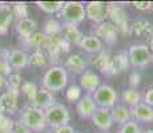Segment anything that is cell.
I'll return each instance as SVG.
<instances>
[{"label": "cell", "mask_w": 153, "mask_h": 133, "mask_svg": "<svg viewBox=\"0 0 153 133\" xmlns=\"http://www.w3.org/2000/svg\"><path fill=\"white\" fill-rule=\"evenodd\" d=\"M67 84H68V73L65 68L61 65H52L43 77V88L52 93L63 91Z\"/></svg>", "instance_id": "cell-1"}, {"label": "cell", "mask_w": 153, "mask_h": 133, "mask_svg": "<svg viewBox=\"0 0 153 133\" xmlns=\"http://www.w3.org/2000/svg\"><path fill=\"white\" fill-rule=\"evenodd\" d=\"M59 16L64 20V24L79 25L87 19V16H85V5H83L80 1L64 3L63 8L59 12Z\"/></svg>", "instance_id": "cell-2"}, {"label": "cell", "mask_w": 153, "mask_h": 133, "mask_svg": "<svg viewBox=\"0 0 153 133\" xmlns=\"http://www.w3.org/2000/svg\"><path fill=\"white\" fill-rule=\"evenodd\" d=\"M22 121L28 126L29 131L33 132H42L48 126L44 111L33 105H29L24 109V112L22 114Z\"/></svg>", "instance_id": "cell-3"}, {"label": "cell", "mask_w": 153, "mask_h": 133, "mask_svg": "<svg viewBox=\"0 0 153 133\" xmlns=\"http://www.w3.org/2000/svg\"><path fill=\"white\" fill-rule=\"evenodd\" d=\"M44 113H45L47 125L53 129L68 125L71 120V114L67 106H64L63 104H57V103L55 105H52L51 108H48L47 111H44Z\"/></svg>", "instance_id": "cell-4"}, {"label": "cell", "mask_w": 153, "mask_h": 133, "mask_svg": "<svg viewBox=\"0 0 153 133\" xmlns=\"http://www.w3.org/2000/svg\"><path fill=\"white\" fill-rule=\"evenodd\" d=\"M108 17H109V22L117 28V31L121 32L123 35H129L132 32L128 15L123 7L109 3L108 4Z\"/></svg>", "instance_id": "cell-5"}, {"label": "cell", "mask_w": 153, "mask_h": 133, "mask_svg": "<svg viewBox=\"0 0 153 133\" xmlns=\"http://www.w3.org/2000/svg\"><path fill=\"white\" fill-rule=\"evenodd\" d=\"M128 57L131 65L136 68H144L151 63L152 52L145 44H133L128 49Z\"/></svg>", "instance_id": "cell-6"}, {"label": "cell", "mask_w": 153, "mask_h": 133, "mask_svg": "<svg viewBox=\"0 0 153 133\" xmlns=\"http://www.w3.org/2000/svg\"><path fill=\"white\" fill-rule=\"evenodd\" d=\"M93 100H95L97 108H105L112 109L117 103V92L109 85L100 84V87L93 92Z\"/></svg>", "instance_id": "cell-7"}, {"label": "cell", "mask_w": 153, "mask_h": 133, "mask_svg": "<svg viewBox=\"0 0 153 133\" xmlns=\"http://www.w3.org/2000/svg\"><path fill=\"white\" fill-rule=\"evenodd\" d=\"M85 16L96 24H101L108 17V4L102 1H89L85 5Z\"/></svg>", "instance_id": "cell-8"}, {"label": "cell", "mask_w": 153, "mask_h": 133, "mask_svg": "<svg viewBox=\"0 0 153 133\" xmlns=\"http://www.w3.org/2000/svg\"><path fill=\"white\" fill-rule=\"evenodd\" d=\"M20 91L7 89L0 96V112L7 116H12L17 112V99Z\"/></svg>", "instance_id": "cell-9"}, {"label": "cell", "mask_w": 153, "mask_h": 133, "mask_svg": "<svg viewBox=\"0 0 153 133\" xmlns=\"http://www.w3.org/2000/svg\"><path fill=\"white\" fill-rule=\"evenodd\" d=\"M131 63H129V57H128V52L121 51L119 53L111 57V64H109V69H108V76H116L120 73L125 72L129 68Z\"/></svg>", "instance_id": "cell-10"}, {"label": "cell", "mask_w": 153, "mask_h": 133, "mask_svg": "<svg viewBox=\"0 0 153 133\" xmlns=\"http://www.w3.org/2000/svg\"><path fill=\"white\" fill-rule=\"evenodd\" d=\"M95 36L99 37L101 41H105L108 44H114L117 41V36H119V31L117 28L112 24L111 22L105 20L104 23L99 24L95 29Z\"/></svg>", "instance_id": "cell-11"}, {"label": "cell", "mask_w": 153, "mask_h": 133, "mask_svg": "<svg viewBox=\"0 0 153 133\" xmlns=\"http://www.w3.org/2000/svg\"><path fill=\"white\" fill-rule=\"evenodd\" d=\"M44 52H45L48 60L52 64L57 65L59 60H60V55H61V49H60V36H51L47 37L45 44L43 45Z\"/></svg>", "instance_id": "cell-12"}, {"label": "cell", "mask_w": 153, "mask_h": 133, "mask_svg": "<svg viewBox=\"0 0 153 133\" xmlns=\"http://www.w3.org/2000/svg\"><path fill=\"white\" fill-rule=\"evenodd\" d=\"M92 123L97 126L101 131H108L112 128L113 125V121H112V116H111V109H105V108H97L93 112L92 117H91Z\"/></svg>", "instance_id": "cell-13"}, {"label": "cell", "mask_w": 153, "mask_h": 133, "mask_svg": "<svg viewBox=\"0 0 153 133\" xmlns=\"http://www.w3.org/2000/svg\"><path fill=\"white\" fill-rule=\"evenodd\" d=\"M96 109H97V105H96L95 100L91 94L83 96L76 104V111H77L79 116L83 117V119H91Z\"/></svg>", "instance_id": "cell-14"}, {"label": "cell", "mask_w": 153, "mask_h": 133, "mask_svg": "<svg viewBox=\"0 0 153 133\" xmlns=\"http://www.w3.org/2000/svg\"><path fill=\"white\" fill-rule=\"evenodd\" d=\"M131 29L136 36L144 39H153V25L145 19H136L132 22Z\"/></svg>", "instance_id": "cell-15"}, {"label": "cell", "mask_w": 153, "mask_h": 133, "mask_svg": "<svg viewBox=\"0 0 153 133\" xmlns=\"http://www.w3.org/2000/svg\"><path fill=\"white\" fill-rule=\"evenodd\" d=\"M55 96L52 92L47 91L45 88H39L37 91V94L35 97L32 105L36 106V108L42 109V111H47L48 108H51L52 105H55Z\"/></svg>", "instance_id": "cell-16"}, {"label": "cell", "mask_w": 153, "mask_h": 133, "mask_svg": "<svg viewBox=\"0 0 153 133\" xmlns=\"http://www.w3.org/2000/svg\"><path fill=\"white\" fill-rule=\"evenodd\" d=\"M132 119L133 121H141V123H153V108L144 103L131 109Z\"/></svg>", "instance_id": "cell-17"}, {"label": "cell", "mask_w": 153, "mask_h": 133, "mask_svg": "<svg viewBox=\"0 0 153 133\" xmlns=\"http://www.w3.org/2000/svg\"><path fill=\"white\" fill-rule=\"evenodd\" d=\"M100 87V77L97 73L92 72V71H85L81 73L80 77V88L88 91V92H95Z\"/></svg>", "instance_id": "cell-18"}, {"label": "cell", "mask_w": 153, "mask_h": 133, "mask_svg": "<svg viewBox=\"0 0 153 133\" xmlns=\"http://www.w3.org/2000/svg\"><path fill=\"white\" fill-rule=\"evenodd\" d=\"M8 63L12 69H23L28 65V55L22 49H12L8 55Z\"/></svg>", "instance_id": "cell-19"}, {"label": "cell", "mask_w": 153, "mask_h": 133, "mask_svg": "<svg viewBox=\"0 0 153 133\" xmlns=\"http://www.w3.org/2000/svg\"><path fill=\"white\" fill-rule=\"evenodd\" d=\"M65 69H69L73 73H84L85 68H87V61L79 53H73L69 55L68 59L65 60Z\"/></svg>", "instance_id": "cell-20"}, {"label": "cell", "mask_w": 153, "mask_h": 133, "mask_svg": "<svg viewBox=\"0 0 153 133\" xmlns=\"http://www.w3.org/2000/svg\"><path fill=\"white\" fill-rule=\"evenodd\" d=\"M111 116L113 123L123 125L132 120V112L131 108H128L126 105H114L111 109Z\"/></svg>", "instance_id": "cell-21"}, {"label": "cell", "mask_w": 153, "mask_h": 133, "mask_svg": "<svg viewBox=\"0 0 153 133\" xmlns=\"http://www.w3.org/2000/svg\"><path fill=\"white\" fill-rule=\"evenodd\" d=\"M79 47L85 52L96 55V53L102 51V41L99 37H96L95 35H88V36L83 37V40H81Z\"/></svg>", "instance_id": "cell-22"}, {"label": "cell", "mask_w": 153, "mask_h": 133, "mask_svg": "<svg viewBox=\"0 0 153 133\" xmlns=\"http://www.w3.org/2000/svg\"><path fill=\"white\" fill-rule=\"evenodd\" d=\"M36 28H37L36 20L31 19V17L19 20V22H17V24H16V31H17L19 36L22 37L23 40L28 39V37L31 36L33 32H36Z\"/></svg>", "instance_id": "cell-23"}, {"label": "cell", "mask_w": 153, "mask_h": 133, "mask_svg": "<svg viewBox=\"0 0 153 133\" xmlns=\"http://www.w3.org/2000/svg\"><path fill=\"white\" fill-rule=\"evenodd\" d=\"M91 64H92L96 69H99L101 73L107 75L108 69H109V64H111L109 53L105 51H101V52L96 53V55H93L92 57H91Z\"/></svg>", "instance_id": "cell-24"}, {"label": "cell", "mask_w": 153, "mask_h": 133, "mask_svg": "<svg viewBox=\"0 0 153 133\" xmlns=\"http://www.w3.org/2000/svg\"><path fill=\"white\" fill-rule=\"evenodd\" d=\"M64 39H65L71 45H80L81 40H83L84 35L80 29L77 28V25L72 24H64Z\"/></svg>", "instance_id": "cell-25"}, {"label": "cell", "mask_w": 153, "mask_h": 133, "mask_svg": "<svg viewBox=\"0 0 153 133\" xmlns=\"http://www.w3.org/2000/svg\"><path fill=\"white\" fill-rule=\"evenodd\" d=\"M13 20V13L11 5H0V35H7L8 28Z\"/></svg>", "instance_id": "cell-26"}, {"label": "cell", "mask_w": 153, "mask_h": 133, "mask_svg": "<svg viewBox=\"0 0 153 133\" xmlns=\"http://www.w3.org/2000/svg\"><path fill=\"white\" fill-rule=\"evenodd\" d=\"M123 101L124 104L128 106V108H134L139 104H141V94L139 91H136L134 88H129V89H125L123 92Z\"/></svg>", "instance_id": "cell-27"}, {"label": "cell", "mask_w": 153, "mask_h": 133, "mask_svg": "<svg viewBox=\"0 0 153 133\" xmlns=\"http://www.w3.org/2000/svg\"><path fill=\"white\" fill-rule=\"evenodd\" d=\"M47 35L44 33V32H33V33L31 35V36L28 37V39H24L23 41H24V44L27 47H31V48H36V49H40L43 48V45L45 44L47 41Z\"/></svg>", "instance_id": "cell-28"}, {"label": "cell", "mask_w": 153, "mask_h": 133, "mask_svg": "<svg viewBox=\"0 0 153 133\" xmlns=\"http://www.w3.org/2000/svg\"><path fill=\"white\" fill-rule=\"evenodd\" d=\"M48 64V57H47L45 52L42 49H36L35 52L31 53V56H28V65L42 68L45 67Z\"/></svg>", "instance_id": "cell-29"}, {"label": "cell", "mask_w": 153, "mask_h": 133, "mask_svg": "<svg viewBox=\"0 0 153 133\" xmlns=\"http://www.w3.org/2000/svg\"><path fill=\"white\" fill-rule=\"evenodd\" d=\"M61 31H63V28H61V24L59 23V20L51 17V19H48L45 22V25H44V33H45L48 37L59 36Z\"/></svg>", "instance_id": "cell-30"}, {"label": "cell", "mask_w": 153, "mask_h": 133, "mask_svg": "<svg viewBox=\"0 0 153 133\" xmlns=\"http://www.w3.org/2000/svg\"><path fill=\"white\" fill-rule=\"evenodd\" d=\"M36 4L45 13H56V12H60L64 3L63 1H37Z\"/></svg>", "instance_id": "cell-31"}, {"label": "cell", "mask_w": 153, "mask_h": 133, "mask_svg": "<svg viewBox=\"0 0 153 133\" xmlns=\"http://www.w3.org/2000/svg\"><path fill=\"white\" fill-rule=\"evenodd\" d=\"M22 92L25 94V97L29 100L31 103H33L35 97H36L37 94V91H39V88H37V85L35 84V82H31V81H27L24 82V84L22 85Z\"/></svg>", "instance_id": "cell-32"}, {"label": "cell", "mask_w": 153, "mask_h": 133, "mask_svg": "<svg viewBox=\"0 0 153 133\" xmlns=\"http://www.w3.org/2000/svg\"><path fill=\"white\" fill-rule=\"evenodd\" d=\"M65 97L69 103H77L81 99V88L79 85H69L65 91Z\"/></svg>", "instance_id": "cell-33"}, {"label": "cell", "mask_w": 153, "mask_h": 133, "mask_svg": "<svg viewBox=\"0 0 153 133\" xmlns=\"http://www.w3.org/2000/svg\"><path fill=\"white\" fill-rule=\"evenodd\" d=\"M12 13H13V16H16L19 20L27 19L28 17V5L23 1L15 3L12 5Z\"/></svg>", "instance_id": "cell-34"}, {"label": "cell", "mask_w": 153, "mask_h": 133, "mask_svg": "<svg viewBox=\"0 0 153 133\" xmlns=\"http://www.w3.org/2000/svg\"><path fill=\"white\" fill-rule=\"evenodd\" d=\"M7 85L8 89H15V91H20L23 85V79L19 73H11L10 76H7Z\"/></svg>", "instance_id": "cell-35"}, {"label": "cell", "mask_w": 153, "mask_h": 133, "mask_svg": "<svg viewBox=\"0 0 153 133\" xmlns=\"http://www.w3.org/2000/svg\"><path fill=\"white\" fill-rule=\"evenodd\" d=\"M13 126V120L7 114H0V133H11Z\"/></svg>", "instance_id": "cell-36"}, {"label": "cell", "mask_w": 153, "mask_h": 133, "mask_svg": "<svg viewBox=\"0 0 153 133\" xmlns=\"http://www.w3.org/2000/svg\"><path fill=\"white\" fill-rule=\"evenodd\" d=\"M119 133H141V131H140V126L137 125L136 121L131 120L120 126Z\"/></svg>", "instance_id": "cell-37"}, {"label": "cell", "mask_w": 153, "mask_h": 133, "mask_svg": "<svg viewBox=\"0 0 153 133\" xmlns=\"http://www.w3.org/2000/svg\"><path fill=\"white\" fill-rule=\"evenodd\" d=\"M11 73H12V68H11L8 60H5V59H0V75L4 76V77H7V76H10Z\"/></svg>", "instance_id": "cell-38"}, {"label": "cell", "mask_w": 153, "mask_h": 133, "mask_svg": "<svg viewBox=\"0 0 153 133\" xmlns=\"http://www.w3.org/2000/svg\"><path fill=\"white\" fill-rule=\"evenodd\" d=\"M11 133H31V131H29L28 126L20 120V121H13L12 132Z\"/></svg>", "instance_id": "cell-39"}, {"label": "cell", "mask_w": 153, "mask_h": 133, "mask_svg": "<svg viewBox=\"0 0 153 133\" xmlns=\"http://www.w3.org/2000/svg\"><path fill=\"white\" fill-rule=\"evenodd\" d=\"M133 5L139 11H149L152 8V1H133Z\"/></svg>", "instance_id": "cell-40"}, {"label": "cell", "mask_w": 153, "mask_h": 133, "mask_svg": "<svg viewBox=\"0 0 153 133\" xmlns=\"http://www.w3.org/2000/svg\"><path fill=\"white\" fill-rule=\"evenodd\" d=\"M140 80H141L140 73L134 71V72H132V73H131V76H129V84L132 85V88H136L137 85L140 84Z\"/></svg>", "instance_id": "cell-41"}, {"label": "cell", "mask_w": 153, "mask_h": 133, "mask_svg": "<svg viewBox=\"0 0 153 133\" xmlns=\"http://www.w3.org/2000/svg\"><path fill=\"white\" fill-rule=\"evenodd\" d=\"M144 104H146V105H149L153 108V88L148 89L145 92V94H144Z\"/></svg>", "instance_id": "cell-42"}, {"label": "cell", "mask_w": 153, "mask_h": 133, "mask_svg": "<svg viewBox=\"0 0 153 133\" xmlns=\"http://www.w3.org/2000/svg\"><path fill=\"white\" fill-rule=\"evenodd\" d=\"M60 49H61V53H67L71 49V44L64 37H60Z\"/></svg>", "instance_id": "cell-43"}, {"label": "cell", "mask_w": 153, "mask_h": 133, "mask_svg": "<svg viewBox=\"0 0 153 133\" xmlns=\"http://www.w3.org/2000/svg\"><path fill=\"white\" fill-rule=\"evenodd\" d=\"M53 133H75V131H73L72 126H69V125H64V126H60V128L55 129Z\"/></svg>", "instance_id": "cell-44"}, {"label": "cell", "mask_w": 153, "mask_h": 133, "mask_svg": "<svg viewBox=\"0 0 153 133\" xmlns=\"http://www.w3.org/2000/svg\"><path fill=\"white\" fill-rule=\"evenodd\" d=\"M5 84H7V77H4V76L0 75V88H3Z\"/></svg>", "instance_id": "cell-45"}, {"label": "cell", "mask_w": 153, "mask_h": 133, "mask_svg": "<svg viewBox=\"0 0 153 133\" xmlns=\"http://www.w3.org/2000/svg\"><path fill=\"white\" fill-rule=\"evenodd\" d=\"M149 49H151V52L153 53V39L151 40V44H149Z\"/></svg>", "instance_id": "cell-46"}, {"label": "cell", "mask_w": 153, "mask_h": 133, "mask_svg": "<svg viewBox=\"0 0 153 133\" xmlns=\"http://www.w3.org/2000/svg\"><path fill=\"white\" fill-rule=\"evenodd\" d=\"M141 133H153V131L152 129H146V131H143Z\"/></svg>", "instance_id": "cell-47"}, {"label": "cell", "mask_w": 153, "mask_h": 133, "mask_svg": "<svg viewBox=\"0 0 153 133\" xmlns=\"http://www.w3.org/2000/svg\"><path fill=\"white\" fill-rule=\"evenodd\" d=\"M151 61H153V53H152V59H151Z\"/></svg>", "instance_id": "cell-48"}, {"label": "cell", "mask_w": 153, "mask_h": 133, "mask_svg": "<svg viewBox=\"0 0 153 133\" xmlns=\"http://www.w3.org/2000/svg\"><path fill=\"white\" fill-rule=\"evenodd\" d=\"M152 7H153V3H152Z\"/></svg>", "instance_id": "cell-49"}, {"label": "cell", "mask_w": 153, "mask_h": 133, "mask_svg": "<svg viewBox=\"0 0 153 133\" xmlns=\"http://www.w3.org/2000/svg\"><path fill=\"white\" fill-rule=\"evenodd\" d=\"M104 133H108V132H104Z\"/></svg>", "instance_id": "cell-50"}, {"label": "cell", "mask_w": 153, "mask_h": 133, "mask_svg": "<svg viewBox=\"0 0 153 133\" xmlns=\"http://www.w3.org/2000/svg\"><path fill=\"white\" fill-rule=\"evenodd\" d=\"M0 114H1V112H0Z\"/></svg>", "instance_id": "cell-51"}]
</instances>
